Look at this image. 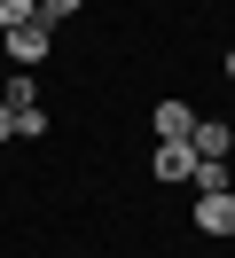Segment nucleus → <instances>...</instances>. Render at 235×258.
<instances>
[{
    "label": "nucleus",
    "mask_w": 235,
    "mask_h": 258,
    "mask_svg": "<svg viewBox=\"0 0 235 258\" xmlns=\"http://www.w3.org/2000/svg\"><path fill=\"white\" fill-rule=\"evenodd\" d=\"M47 39H55V24H47V16H24V24L8 32V55L31 71V63H47Z\"/></svg>",
    "instance_id": "1"
},
{
    "label": "nucleus",
    "mask_w": 235,
    "mask_h": 258,
    "mask_svg": "<svg viewBox=\"0 0 235 258\" xmlns=\"http://www.w3.org/2000/svg\"><path fill=\"white\" fill-rule=\"evenodd\" d=\"M196 227L204 235H235V188L227 196H196Z\"/></svg>",
    "instance_id": "2"
},
{
    "label": "nucleus",
    "mask_w": 235,
    "mask_h": 258,
    "mask_svg": "<svg viewBox=\"0 0 235 258\" xmlns=\"http://www.w3.org/2000/svg\"><path fill=\"white\" fill-rule=\"evenodd\" d=\"M196 172V141H157V180H188Z\"/></svg>",
    "instance_id": "3"
},
{
    "label": "nucleus",
    "mask_w": 235,
    "mask_h": 258,
    "mask_svg": "<svg viewBox=\"0 0 235 258\" xmlns=\"http://www.w3.org/2000/svg\"><path fill=\"white\" fill-rule=\"evenodd\" d=\"M157 141H196V117H188V102H157Z\"/></svg>",
    "instance_id": "4"
},
{
    "label": "nucleus",
    "mask_w": 235,
    "mask_h": 258,
    "mask_svg": "<svg viewBox=\"0 0 235 258\" xmlns=\"http://www.w3.org/2000/svg\"><path fill=\"white\" fill-rule=\"evenodd\" d=\"M227 149H235V125L204 117V125H196V157H227Z\"/></svg>",
    "instance_id": "5"
},
{
    "label": "nucleus",
    "mask_w": 235,
    "mask_h": 258,
    "mask_svg": "<svg viewBox=\"0 0 235 258\" xmlns=\"http://www.w3.org/2000/svg\"><path fill=\"white\" fill-rule=\"evenodd\" d=\"M0 102H8L16 117H24V110H39V86H31V71H16V79L0 86Z\"/></svg>",
    "instance_id": "6"
},
{
    "label": "nucleus",
    "mask_w": 235,
    "mask_h": 258,
    "mask_svg": "<svg viewBox=\"0 0 235 258\" xmlns=\"http://www.w3.org/2000/svg\"><path fill=\"white\" fill-rule=\"evenodd\" d=\"M188 180H196V196H227V164H219V157H196Z\"/></svg>",
    "instance_id": "7"
},
{
    "label": "nucleus",
    "mask_w": 235,
    "mask_h": 258,
    "mask_svg": "<svg viewBox=\"0 0 235 258\" xmlns=\"http://www.w3.org/2000/svg\"><path fill=\"white\" fill-rule=\"evenodd\" d=\"M24 16H39V0H0V32H16Z\"/></svg>",
    "instance_id": "8"
},
{
    "label": "nucleus",
    "mask_w": 235,
    "mask_h": 258,
    "mask_svg": "<svg viewBox=\"0 0 235 258\" xmlns=\"http://www.w3.org/2000/svg\"><path fill=\"white\" fill-rule=\"evenodd\" d=\"M78 8H86V0H39V16H47V24H63V16H78Z\"/></svg>",
    "instance_id": "9"
},
{
    "label": "nucleus",
    "mask_w": 235,
    "mask_h": 258,
    "mask_svg": "<svg viewBox=\"0 0 235 258\" xmlns=\"http://www.w3.org/2000/svg\"><path fill=\"white\" fill-rule=\"evenodd\" d=\"M0 141H16V110H8V102H0Z\"/></svg>",
    "instance_id": "10"
},
{
    "label": "nucleus",
    "mask_w": 235,
    "mask_h": 258,
    "mask_svg": "<svg viewBox=\"0 0 235 258\" xmlns=\"http://www.w3.org/2000/svg\"><path fill=\"white\" fill-rule=\"evenodd\" d=\"M227 79H235V55H227Z\"/></svg>",
    "instance_id": "11"
},
{
    "label": "nucleus",
    "mask_w": 235,
    "mask_h": 258,
    "mask_svg": "<svg viewBox=\"0 0 235 258\" xmlns=\"http://www.w3.org/2000/svg\"><path fill=\"white\" fill-rule=\"evenodd\" d=\"M0 39H8V32H0Z\"/></svg>",
    "instance_id": "12"
}]
</instances>
